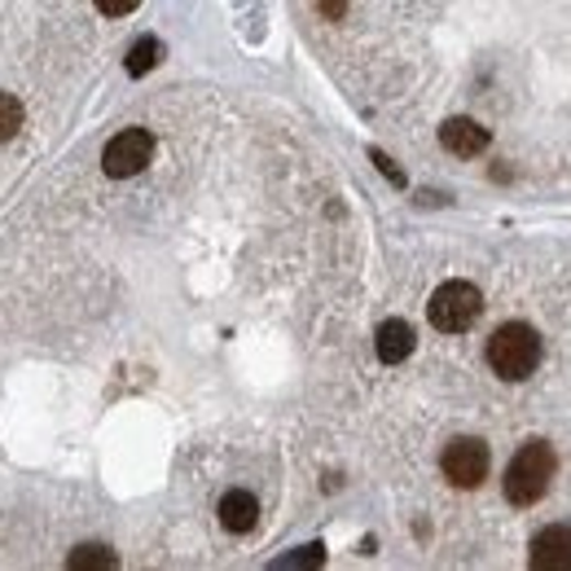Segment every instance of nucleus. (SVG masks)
<instances>
[{
  "mask_svg": "<svg viewBox=\"0 0 571 571\" xmlns=\"http://www.w3.org/2000/svg\"><path fill=\"white\" fill-rule=\"evenodd\" d=\"M317 5H322V14H326V19H335V23L348 14V0H317Z\"/></svg>",
  "mask_w": 571,
  "mask_h": 571,
  "instance_id": "obj_15",
  "label": "nucleus"
},
{
  "mask_svg": "<svg viewBox=\"0 0 571 571\" xmlns=\"http://www.w3.org/2000/svg\"><path fill=\"white\" fill-rule=\"evenodd\" d=\"M374 348H378V361H383V365H400V361L413 352V326L400 322V317L383 322L378 335H374Z\"/></svg>",
  "mask_w": 571,
  "mask_h": 571,
  "instance_id": "obj_8",
  "label": "nucleus"
},
{
  "mask_svg": "<svg viewBox=\"0 0 571 571\" xmlns=\"http://www.w3.org/2000/svg\"><path fill=\"white\" fill-rule=\"evenodd\" d=\"M150 159H154V137H150L145 128H124L119 137H110V141H106L102 167H106V176L124 180V176L145 172V163H150Z\"/></svg>",
  "mask_w": 571,
  "mask_h": 571,
  "instance_id": "obj_4",
  "label": "nucleus"
},
{
  "mask_svg": "<svg viewBox=\"0 0 571 571\" xmlns=\"http://www.w3.org/2000/svg\"><path fill=\"white\" fill-rule=\"evenodd\" d=\"M558 470V457L545 440H527L510 466H505V501L510 505H536L545 492H549V479Z\"/></svg>",
  "mask_w": 571,
  "mask_h": 571,
  "instance_id": "obj_1",
  "label": "nucleus"
},
{
  "mask_svg": "<svg viewBox=\"0 0 571 571\" xmlns=\"http://www.w3.org/2000/svg\"><path fill=\"white\" fill-rule=\"evenodd\" d=\"M440 470L453 488H479L483 475H488V444L475 440V435H462L453 440L444 453H440Z\"/></svg>",
  "mask_w": 571,
  "mask_h": 571,
  "instance_id": "obj_5",
  "label": "nucleus"
},
{
  "mask_svg": "<svg viewBox=\"0 0 571 571\" xmlns=\"http://www.w3.org/2000/svg\"><path fill=\"white\" fill-rule=\"evenodd\" d=\"M488 365L497 378L518 383L540 365V335L523 322H505L492 339H488Z\"/></svg>",
  "mask_w": 571,
  "mask_h": 571,
  "instance_id": "obj_2",
  "label": "nucleus"
},
{
  "mask_svg": "<svg viewBox=\"0 0 571 571\" xmlns=\"http://www.w3.org/2000/svg\"><path fill=\"white\" fill-rule=\"evenodd\" d=\"M479 313H483V295L475 291L470 281H444L440 291L431 295V304H427L431 326L444 330V335H462V330H470V326L479 322Z\"/></svg>",
  "mask_w": 571,
  "mask_h": 571,
  "instance_id": "obj_3",
  "label": "nucleus"
},
{
  "mask_svg": "<svg viewBox=\"0 0 571 571\" xmlns=\"http://www.w3.org/2000/svg\"><path fill=\"white\" fill-rule=\"evenodd\" d=\"M370 159H374V163L387 172V180H392V185H405V172H400V167H396V163H392L383 150H370Z\"/></svg>",
  "mask_w": 571,
  "mask_h": 571,
  "instance_id": "obj_14",
  "label": "nucleus"
},
{
  "mask_svg": "<svg viewBox=\"0 0 571 571\" xmlns=\"http://www.w3.org/2000/svg\"><path fill=\"white\" fill-rule=\"evenodd\" d=\"M440 145H444L448 154H457V159H475V154L488 150V128L475 124V119H448V124L440 128Z\"/></svg>",
  "mask_w": 571,
  "mask_h": 571,
  "instance_id": "obj_7",
  "label": "nucleus"
},
{
  "mask_svg": "<svg viewBox=\"0 0 571 571\" xmlns=\"http://www.w3.org/2000/svg\"><path fill=\"white\" fill-rule=\"evenodd\" d=\"M532 567L536 571H571V527H545L532 536Z\"/></svg>",
  "mask_w": 571,
  "mask_h": 571,
  "instance_id": "obj_6",
  "label": "nucleus"
},
{
  "mask_svg": "<svg viewBox=\"0 0 571 571\" xmlns=\"http://www.w3.org/2000/svg\"><path fill=\"white\" fill-rule=\"evenodd\" d=\"M141 5V0H97V10L106 14V19H124V14H132Z\"/></svg>",
  "mask_w": 571,
  "mask_h": 571,
  "instance_id": "obj_13",
  "label": "nucleus"
},
{
  "mask_svg": "<svg viewBox=\"0 0 571 571\" xmlns=\"http://www.w3.org/2000/svg\"><path fill=\"white\" fill-rule=\"evenodd\" d=\"M23 132V102L14 93H0V141H14Z\"/></svg>",
  "mask_w": 571,
  "mask_h": 571,
  "instance_id": "obj_12",
  "label": "nucleus"
},
{
  "mask_svg": "<svg viewBox=\"0 0 571 571\" xmlns=\"http://www.w3.org/2000/svg\"><path fill=\"white\" fill-rule=\"evenodd\" d=\"M71 567H75V571H93V567L110 571V567H119V558H115L106 545H80V549L71 553Z\"/></svg>",
  "mask_w": 571,
  "mask_h": 571,
  "instance_id": "obj_11",
  "label": "nucleus"
},
{
  "mask_svg": "<svg viewBox=\"0 0 571 571\" xmlns=\"http://www.w3.org/2000/svg\"><path fill=\"white\" fill-rule=\"evenodd\" d=\"M159 58H163V45H159L154 36L137 40V45L128 49V75H145V71H154V67H159Z\"/></svg>",
  "mask_w": 571,
  "mask_h": 571,
  "instance_id": "obj_10",
  "label": "nucleus"
},
{
  "mask_svg": "<svg viewBox=\"0 0 571 571\" xmlns=\"http://www.w3.org/2000/svg\"><path fill=\"white\" fill-rule=\"evenodd\" d=\"M220 523L229 527V532H250L255 523H259V501L250 497V492H224V501H220Z\"/></svg>",
  "mask_w": 571,
  "mask_h": 571,
  "instance_id": "obj_9",
  "label": "nucleus"
}]
</instances>
